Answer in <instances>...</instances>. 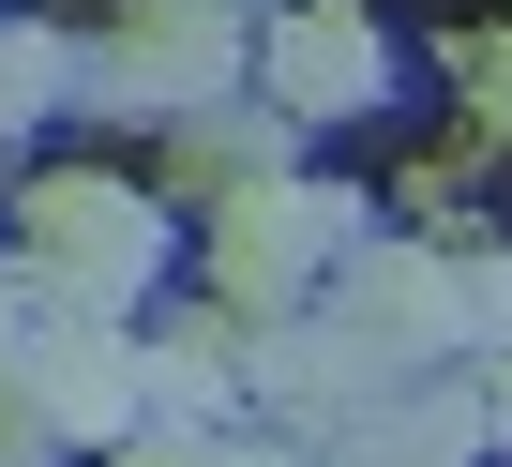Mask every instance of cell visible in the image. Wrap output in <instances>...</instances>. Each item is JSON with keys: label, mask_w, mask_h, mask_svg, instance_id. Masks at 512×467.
Returning a JSON list of instances; mask_svg holds the SVG:
<instances>
[{"label": "cell", "mask_w": 512, "mask_h": 467, "mask_svg": "<svg viewBox=\"0 0 512 467\" xmlns=\"http://www.w3.org/2000/svg\"><path fill=\"white\" fill-rule=\"evenodd\" d=\"M0 257L46 287V317H136V287L166 272V226H151V196H136V181L61 166V181H31V196H16V242H0Z\"/></svg>", "instance_id": "6da1fadb"}, {"label": "cell", "mask_w": 512, "mask_h": 467, "mask_svg": "<svg viewBox=\"0 0 512 467\" xmlns=\"http://www.w3.org/2000/svg\"><path fill=\"white\" fill-rule=\"evenodd\" d=\"M362 211H377V196H347V181H256V196H211V302L256 317V332H302L317 272L362 257Z\"/></svg>", "instance_id": "7a4b0ae2"}, {"label": "cell", "mask_w": 512, "mask_h": 467, "mask_svg": "<svg viewBox=\"0 0 512 467\" xmlns=\"http://www.w3.org/2000/svg\"><path fill=\"white\" fill-rule=\"evenodd\" d=\"M332 317H347V347H362L392 392H422V377L467 347V257H437V242H362V257L332 272Z\"/></svg>", "instance_id": "3957f363"}, {"label": "cell", "mask_w": 512, "mask_h": 467, "mask_svg": "<svg viewBox=\"0 0 512 467\" xmlns=\"http://www.w3.org/2000/svg\"><path fill=\"white\" fill-rule=\"evenodd\" d=\"M256 91H272V121H362L392 91L377 0H287V16L256 31Z\"/></svg>", "instance_id": "277c9868"}, {"label": "cell", "mask_w": 512, "mask_h": 467, "mask_svg": "<svg viewBox=\"0 0 512 467\" xmlns=\"http://www.w3.org/2000/svg\"><path fill=\"white\" fill-rule=\"evenodd\" d=\"M31 407H46L61 437L136 452V407H151V332H121V317H46V347H31Z\"/></svg>", "instance_id": "5b68a950"}, {"label": "cell", "mask_w": 512, "mask_h": 467, "mask_svg": "<svg viewBox=\"0 0 512 467\" xmlns=\"http://www.w3.org/2000/svg\"><path fill=\"white\" fill-rule=\"evenodd\" d=\"M241 392H256V317L181 302V317L151 332V407H181V422H196V407H241ZM196 437H211V422H196Z\"/></svg>", "instance_id": "8992f818"}, {"label": "cell", "mask_w": 512, "mask_h": 467, "mask_svg": "<svg viewBox=\"0 0 512 467\" xmlns=\"http://www.w3.org/2000/svg\"><path fill=\"white\" fill-rule=\"evenodd\" d=\"M482 377H422V392H392L377 422H347V467H482Z\"/></svg>", "instance_id": "52a82bcc"}, {"label": "cell", "mask_w": 512, "mask_h": 467, "mask_svg": "<svg viewBox=\"0 0 512 467\" xmlns=\"http://www.w3.org/2000/svg\"><path fill=\"white\" fill-rule=\"evenodd\" d=\"M76 76H91V61H76L61 31H0V136H31L46 106H76Z\"/></svg>", "instance_id": "ba28073f"}, {"label": "cell", "mask_w": 512, "mask_h": 467, "mask_svg": "<svg viewBox=\"0 0 512 467\" xmlns=\"http://www.w3.org/2000/svg\"><path fill=\"white\" fill-rule=\"evenodd\" d=\"M31 347H46V287L0 257V377H31Z\"/></svg>", "instance_id": "9c48e42d"}, {"label": "cell", "mask_w": 512, "mask_h": 467, "mask_svg": "<svg viewBox=\"0 0 512 467\" xmlns=\"http://www.w3.org/2000/svg\"><path fill=\"white\" fill-rule=\"evenodd\" d=\"M467 106H482V136L512 151V31H482V46H467Z\"/></svg>", "instance_id": "30bf717a"}, {"label": "cell", "mask_w": 512, "mask_h": 467, "mask_svg": "<svg viewBox=\"0 0 512 467\" xmlns=\"http://www.w3.org/2000/svg\"><path fill=\"white\" fill-rule=\"evenodd\" d=\"M46 452H61V422L31 407V377H0V467H46Z\"/></svg>", "instance_id": "8fae6325"}, {"label": "cell", "mask_w": 512, "mask_h": 467, "mask_svg": "<svg viewBox=\"0 0 512 467\" xmlns=\"http://www.w3.org/2000/svg\"><path fill=\"white\" fill-rule=\"evenodd\" d=\"M482 422H497V437H512V362H482Z\"/></svg>", "instance_id": "7c38bea8"}, {"label": "cell", "mask_w": 512, "mask_h": 467, "mask_svg": "<svg viewBox=\"0 0 512 467\" xmlns=\"http://www.w3.org/2000/svg\"><path fill=\"white\" fill-rule=\"evenodd\" d=\"M0 31H16V16H0Z\"/></svg>", "instance_id": "4fadbf2b"}]
</instances>
